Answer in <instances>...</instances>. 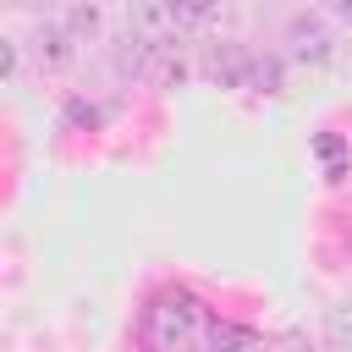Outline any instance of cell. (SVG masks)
I'll return each instance as SVG.
<instances>
[{
  "label": "cell",
  "mask_w": 352,
  "mask_h": 352,
  "mask_svg": "<svg viewBox=\"0 0 352 352\" xmlns=\"http://www.w3.org/2000/svg\"><path fill=\"white\" fill-rule=\"evenodd\" d=\"M148 341L154 352H204L209 341V308L187 286H165L148 302Z\"/></svg>",
  "instance_id": "obj_1"
},
{
  "label": "cell",
  "mask_w": 352,
  "mask_h": 352,
  "mask_svg": "<svg viewBox=\"0 0 352 352\" xmlns=\"http://www.w3.org/2000/svg\"><path fill=\"white\" fill-rule=\"evenodd\" d=\"M182 33H187V28H182V16H176L170 0H132V6H126V44H132V50L165 55V50H176Z\"/></svg>",
  "instance_id": "obj_2"
},
{
  "label": "cell",
  "mask_w": 352,
  "mask_h": 352,
  "mask_svg": "<svg viewBox=\"0 0 352 352\" xmlns=\"http://www.w3.org/2000/svg\"><path fill=\"white\" fill-rule=\"evenodd\" d=\"M33 55H38L44 66H66V60L77 55V38L66 33V22H60V16H44V22L33 28Z\"/></svg>",
  "instance_id": "obj_3"
},
{
  "label": "cell",
  "mask_w": 352,
  "mask_h": 352,
  "mask_svg": "<svg viewBox=\"0 0 352 352\" xmlns=\"http://www.w3.org/2000/svg\"><path fill=\"white\" fill-rule=\"evenodd\" d=\"M60 22H66V33H72L77 44H88V38H99V28H104V11H99V0H66Z\"/></svg>",
  "instance_id": "obj_4"
},
{
  "label": "cell",
  "mask_w": 352,
  "mask_h": 352,
  "mask_svg": "<svg viewBox=\"0 0 352 352\" xmlns=\"http://www.w3.org/2000/svg\"><path fill=\"white\" fill-rule=\"evenodd\" d=\"M324 352H352V308H330L324 314Z\"/></svg>",
  "instance_id": "obj_5"
},
{
  "label": "cell",
  "mask_w": 352,
  "mask_h": 352,
  "mask_svg": "<svg viewBox=\"0 0 352 352\" xmlns=\"http://www.w3.org/2000/svg\"><path fill=\"white\" fill-rule=\"evenodd\" d=\"M292 38H297V55H308V60H324V55H330V33H324L319 22H297Z\"/></svg>",
  "instance_id": "obj_6"
},
{
  "label": "cell",
  "mask_w": 352,
  "mask_h": 352,
  "mask_svg": "<svg viewBox=\"0 0 352 352\" xmlns=\"http://www.w3.org/2000/svg\"><path fill=\"white\" fill-rule=\"evenodd\" d=\"M170 6H176L182 28H198V22H209V16H214V0H170Z\"/></svg>",
  "instance_id": "obj_7"
},
{
  "label": "cell",
  "mask_w": 352,
  "mask_h": 352,
  "mask_svg": "<svg viewBox=\"0 0 352 352\" xmlns=\"http://www.w3.org/2000/svg\"><path fill=\"white\" fill-rule=\"evenodd\" d=\"M0 55H6V82H16L22 77V44L16 38H0Z\"/></svg>",
  "instance_id": "obj_8"
},
{
  "label": "cell",
  "mask_w": 352,
  "mask_h": 352,
  "mask_svg": "<svg viewBox=\"0 0 352 352\" xmlns=\"http://www.w3.org/2000/svg\"><path fill=\"white\" fill-rule=\"evenodd\" d=\"M270 352H314V346H308V336H302V330H286V336H280Z\"/></svg>",
  "instance_id": "obj_9"
},
{
  "label": "cell",
  "mask_w": 352,
  "mask_h": 352,
  "mask_svg": "<svg viewBox=\"0 0 352 352\" xmlns=\"http://www.w3.org/2000/svg\"><path fill=\"white\" fill-rule=\"evenodd\" d=\"M336 11H341V16H352V0H336Z\"/></svg>",
  "instance_id": "obj_10"
},
{
  "label": "cell",
  "mask_w": 352,
  "mask_h": 352,
  "mask_svg": "<svg viewBox=\"0 0 352 352\" xmlns=\"http://www.w3.org/2000/svg\"><path fill=\"white\" fill-rule=\"evenodd\" d=\"M248 352H270V346H248Z\"/></svg>",
  "instance_id": "obj_11"
}]
</instances>
